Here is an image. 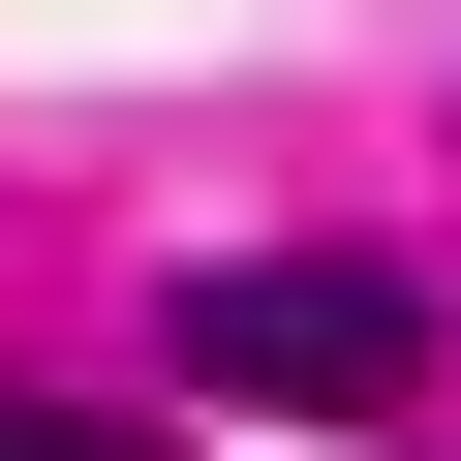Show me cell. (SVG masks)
<instances>
[{
  "instance_id": "obj_1",
  "label": "cell",
  "mask_w": 461,
  "mask_h": 461,
  "mask_svg": "<svg viewBox=\"0 0 461 461\" xmlns=\"http://www.w3.org/2000/svg\"><path fill=\"white\" fill-rule=\"evenodd\" d=\"M185 400L400 430V400H430V277H369V247H215V277H185Z\"/></svg>"
},
{
  "instance_id": "obj_2",
  "label": "cell",
  "mask_w": 461,
  "mask_h": 461,
  "mask_svg": "<svg viewBox=\"0 0 461 461\" xmlns=\"http://www.w3.org/2000/svg\"><path fill=\"white\" fill-rule=\"evenodd\" d=\"M0 461H154V430H123V400H0Z\"/></svg>"
}]
</instances>
